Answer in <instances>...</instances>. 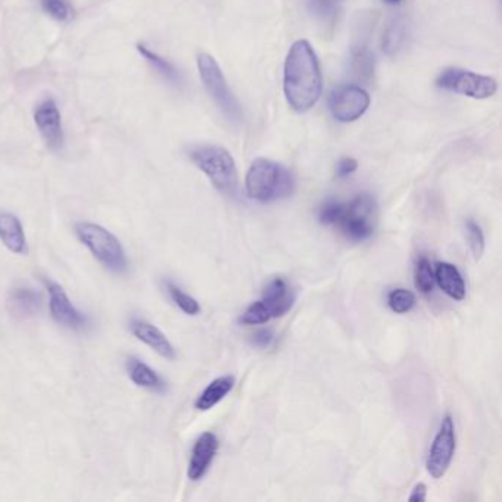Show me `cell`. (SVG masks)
Here are the masks:
<instances>
[{
    "mask_svg": "<svg viewBox=\"0 0 502 502\" xmlns=\"http://www.w3.org/2000/svg\"><path fill=\"white\" fill-rule=\"evenodd\" d=\"M283 90L289 107L296 112L309 111L321 96L320 64L307 40H298L289 49L285 61Z\"/></svg>",
    "mask_w": 502,
    "mask_h": 502,
    "instance_id": "1",
    "label": "cell"
},
{
    "mask_svg": "<svg viewBox=\"0 0 502 502\" xmlns=\"http://www.w3.org/2000/svg\"><path fill=\"white\" fill-rule=\"evenodd\" d=\"M246 193L250 199L270 204L286 199L295 190V179L286 166L265 158L250 164L245 179Z\"/></svg>",
    "mask_w": 502,
    "mask_h": 502,
    "instance_id": "2",
    "label": "cell"
},
{
    "mask_svg": "<svg viewBox=\"0 0 502 502\" xmlns=\"http://www.w3.org/2000/svg\"><path fill=\"white\" fill-rule=\"evenodd\" d=\"M187 155L215 189L227 196H234L239 187V174L233 156L218 144L190 146Z\"/></svg>",
    "mask_w": 502,
    "mask_h": 502,
    "instance_id": "3",
    "label": "cell"
},
{
    "mask_svg": "<svg viewBox=\"0 0 502 502\" xmlns=\"http://www.w3.org/2000/svg\"><path fill=\"white\" fill-rule=\"evenodd\" d=\"M74 230L80 242L105 268L115 274H124L129 270L127 254H125L120 239L109 230L89 221L77 223Z\"/></svg>",
    "mask_w": 502,
    "mask_h": 502,
    "instance_id": "4",
    "label": "cell"
},
{
    "mask_svg": "<svg viewBox=\"0 0 502 502\" xmlns=\"http://www.w3.org/2000/svg\"><path fill=\"white\" fill-rule=\"evenodd\" d=\"M379 206L370 193H361L343 206L338 226L342 233L353 242H364L373 234L378 226Z\"/></svg>",
    "mask_w": 502,
    "mask_h": 502,
    "instance_id": "5",
    "label": "cell"
},
{
    "mask_svg": "<svg viewBox=\"0 0 502 502\" xmlns=\"http://www.w3.org/2000/svg\"><path fill=\"white\" fill-rule=\"evenodd\" d=\"M197 68H199L204 87L208 91V95L217 103V107L221 109L230 121L239 122L242 120V108H240L237 99L230 90L217 61L209 54L202 52V54L197 55Z\"/></svg>",
    "mask_w": 502,
    "mask_h": 502,
    "instance_id": "6",
    "label": "cell"
},
{
    "mask_svg": "<svg viewBox=\"0 0 502 502\" xmlns=\"http://www.w3.org/2000/svg\"><path fill=\"white\" fill-rule=\"evenodd\" d=\"M436 86L473 99H488L498 90L494 78L461 68H446L442 71L436 80Z\"/></svg>",
    "mask_w": 502,
    "mask_h": 502,
    "instance_id": "7",
    "label": "cell"
},
{
    "mask_svg": "<svg viewBox=\"0 0 502 502\" xmlns=\"http://www.w3.org/2000/svg\"><path fill=\"white\" fill-rule=\"evenodd\" d=\"M375 14H360L353 21L352 37H351V58L352 72L361 80L371 77L374 69L373 56L370 54V40L374 30Z\"/></svg>",
    "mask_w": 502,
    "mask_h": 502,
    "instance_id": "8",
    "label": "cell"
},
{
    "mask_svg": "<svg viewBox=\"0 0 502 502\" xmlns=\"http://www.w3.org/2000/svg\"><path fill=\"white\" fill-rule=\"evenodd\" d=\"M457 451L455 424L451 415H445L439 426L426 458V470L433 479H442L451 467Z\"/></svg>",
    "mask_w": 502,
    "mask_h": 502,
    "instance_id": "9",
    "label": "cell"
},
{
    "mask_svg": "<svg viewBox=\"0 0 502 502\" xmlns=\"http://www.w3.org/2000/svg\"><path fill=\"white\" fill-rule=\"evenodd\" d=\"M43 283L49 294V311L52 318L59 326L72 331L87 330L90 327V318L74 307L62 286L52 280H45Z\"/></svg>",
    "mask_w": 502,
    "mask_h": 502,
    "instance_id": "10",
    "label": "cell"
},
{
    "mask_svg": "<svg viewBox=\"0 0 502 502\" xmlns=\"http://www.w3.org/2000/svg\"><path fill=\"white\" fill-rule=\"evenodd\" d=\"M330 112L340 122H352L361 118L370 107V95L355 85L340 86L330 96Z\"/></svg>",
    "mask_w": 502,
    "mask_h": 502,
    "instance_id": "11",
    "label": "cell"
},
{
    "mask_svg": "<svg viewBox=\"0 0 502 502\" xmlns=\"http://www.w3.org/2000/svg\"><path fill=\"white\" fill-rule=\"evenodd\" d=\"M34 122L50 151H61L64 146V129L56 102L47 98L41 100L34 109Z\"/></svg>",
    "mask_w": 502,
    "mask_h": 502,
    "instance_id": "12",
    "label": "cell"
},
{
    "mask_svg": "<svg viewBox=\"0 0 502 502\" xmlns=\"http://www.w3.org/2000/svg\"><path fill=\"white\" fill-rule=\"evenodd\" d=\"M259 301L263 302V305L270 314L271 320H273L286 316V314L292 309L296 301V292L290 286L289 281L281 277H277L271 280L264 287L263 298Z\"/></svg>",
    "mask_w": 502,
    "mask_h": 502,
    "instance_id": "13",
    "label": "cell"
},
{
    "mask_svg": "<svg viewBox=\"0 0 502 502\" xmlns=\"http://www.w3.org/2000/svg\"><path fill=\"white\" fill-rule=\"evenodd\" d=\"M218 437L212 432H204L196 439L192 449L189 467H187V477L192 482H197V480H201L208 473V470L211 467L218 452Z\"/></svg>",
    "mask_w": 502,
    "mask_h": 502,
    "instance_id": "14",
    "label": "cell"
},
{
    "mask_svg": "<svg viewBox=\"0 0 502 502\" xmlns=\"http://www.w3.org/2000/svg\"><path fill=\"white\" fill-rule=\"evenodd\" d=\"M130 330L135 339L143 342L144 345H148L151 349L161 355L162 358L170 361L175 360L177 353L173 343L165 336L164 331L153 326L152 323L140 318H133L130 321Z\"/></svg>",
    "mask_w": 502,
    "mask_h": 502,
    "instance_id": "15",
    "label": "cell"
},
{
    "mask_svg": "<svg viewBox=\"0 0 502 502\" xmlns=\"http://www.w3.org/2000/svg\"><path fill=\"white\" fill-rule=\"evenodd\" d=\"M435 281L446 296L454 301H463L467 289L459 270L451 263H437L433 265Z\"/></svg>",
    "mask_w": 502,
    "mask_h": 502,
    "instance_id": "16",
    "label": "cell"
},
{
    "mask_svg": "<svg viewBox=\"0 0 502 502\" xmlns=\"http://www.w3.org/2000/svg\"><path fill=\"white\" fill-rule=\"evenodd\" d=\"M0 240L2 243L17 255L27 254V237L23 223L10 212H0Z\"/></svg>",
    "mask_w": 502,
    "mask_h": 502,
    "instance_id": "17",
    "label": "cell"
},
{
    "mask_svg": "<svg viewBox=\"0 0 502 502\" xmlns=\"http://www.w3.org/2000/svg\"><path fill=\"white\" fill-rule=\"evenodd\" d=\"M8 305L10 312L18 318L34 317L41 307V295L31 287H15L10 292Z\"/></svg>",
    "mask_w": 502,
    "mask_h": 502,
    "instance_id": "18",
    "label": "cell"
},
{
    "mask_svg": "<svg viewBox=\"0 0 502 502\" xmlns=\"http://www.w3.org/2000/svg\"><path fill=\"white\" fill-rule=\"evenodd\" d=\"M127 373L130 380L139 386V388L153 391V392H164L166 384L161 375L156 373L151 365L143 362L142 360L131 357L127 360Z\"/></svg>",
    "mask_w": 502,
    "mask_h": 502,
    "instance_id": "19",
    "label": "cell"
},
{
    "mask_svg": "<svg viewBox=\"0 0 502 502\" xmlns=\"http://www.w3.org/2000/svg\"><path fill=\"white\" fill-rule=\"evenodd\" d=\"M234 386V378L232 375H221L209 383L204 392L196 400L195 406L199 411H208L214 408L218 402H221L226 396L232 392Z\"/></svg>",
    "mask_w": 502,
    "mask_h": 502,
    "instance_id": "20",
    "label": "cell"
},
{
    "mask_svg": "<svg viewBox=\"0 0 502 502\" xmlns=\"http://www.w3.org/2000/svg\"><path fill=\"white\" fill-rule=\"evenodd\" d=\"M138 52L139 54L148 61V64L158 72L160 76H162L166 81L171 83L173 86H177L180 87L183 85V77L179 72V69H177L170 61H166L165 58H162L161 55L156 54V52L151 50L148 46H144L142 43H139L138 46Z\"/></svg>",
    "mask_w": 502,
    "mask_h": 502,
    "instance_id": "21",
    "label": "cell"
},
{
    "mask_svg": "<svg viewBox=\"0 0 502 502\" xmlns=\"http://www.w3.org/2000/svg\"><path fill=\"white\" fill-rule=\"evenodd\" d=\"M408 34V25L406 21L402 17H395L389 21V24L386 25V30L383 33L382 39V47L386 55H395L396 52L404 46Z\"/></svg>",
    "mask_w": 502,
    "mask_h": 502,
    "instance_id": "22",
    "label": "cell"
},
{
    "mask_svg": "<svg viewBox=\"0 0 502 502\" xmlns=\"http://www.w3.org/2000/svg\"><path fill=\"white\" fill-rule=\"evenodd\" d=\"M165 287H166V292H168L171 301L184 314H187V316L193 317L201 312L202 308H201V303L197 302V299H195L189 294H186L184 290H182L175 283H173V281H170V280L165 281Z\"/></svg>",
    "mask_w": 502,
    "mask_h": 502,
    "instance_id": "23",
    "label": "cell"
},
{
    "mask_svg": "<svg viewBox=\"0 0 502 502\" xmlns=\"http://www.w3.org/2000/svg\"><path fill=\"white\" fill-rule=\"evenodd\" d=\"M414 283L417 290L427 295L432 294L435 287V270L430 261L426 257H422L417 261L415 271H414Z\"/></svg>",
    "mask_w": 502,
    "mask_h": 502,
    "instance_id": "24",
    "label": "cell"
},
{
    "mask_svg": "<svg viewBox=\"0 0 502 502\" xmlns=\"http://www.w3.org/2000/svg\"><path fill=\"white\" fill-rule=\"evenodd\" d=\"M343 0H307L308 12L321 23H330L339 10Z\"/></svg>",
    "mask_w": 502,
    "mask_h": 502,
    "instance_id": "25",
    "label": "cell"
},
{
    "mask_svg": "<svg viewBox=\"0 0 502 502\" xmlns=\"http://www.w3.org/2000/svg\"><path fill=\"white\" fill-rule=\"evenodd\" d=\"M417 303L415 294L411 290L400 287L393 289L388 295V305L395 314H406L410 312Z\"/></svg>",
    "mask_w": 502,
    "mask_h": 502,
    "instance_id": "26",
    "label": "cell"
},
{
    "mask_svg": "<svg viewBox=\"0 0 502 502\" xmlns=\"http://www.w3.org/2000/svg\"><path fill=\"white\" fill-rule=\"evenodd\" d=\"M464 228H466V239L467 243L470 246V250L474 257V259H480L485 252V234L483 230L480 227L474 219L468 218L467 221L464 223Z\"/></svg>",
    "mask_w": 502,
    "mask_h": 502,
    "instance_id": "27",
    "label": "cell"
},
{
    "mask_svg": "<svg viewBox=\"0 0 502 502\" xmlns=\"http://www.w3.org/2000/svg\"><path fill=\"white\" fill-rule=\"evenodd\" d=\"M271 320L270 314L267 312L263 302L257 301L246 308V311L240 316L239 321L245 324V326H259V324H265Z\"/></svg>",
    "mask_w": 502,
    "mask_h": 502,
    "instance_id": "28",
    "label": "cell"
},
{
    "mask_svg": "<svg viewBox=\"0 0 502 502\" xmlns=\"http://www.w3.org/2000/svg\"><path fill=\"white\" fill-rule=\"evenodd\" d=\"M343 206L345 204L336 202V201H329L320 208L318 219L320 223L324 226H338L339 219L343 214Z\"/></svg>",
    "mask_w": 502,
    "mask_h": 502,
    "instance_id": "29",
    "label": "cell"
},
{
    "mask_svg": "<svg viewBox=\"0 0 502 502\" xmlns=\"http://www.w3.org/2000/svg\"><path fill=\"white\" fill-rule=\"evenodd\" d=\"M46 12L58 21H67L71 17V10L65 0H41Z\"/></svg>",
    "mask_w": 502,
    "mask_h": 502,
    "instance_id": "30",
    "label": "cell"
},
{
    "mask_svg": "<svg viewBox=\"0 0 502 502\" xmlns=\"http://www.w3.org/2000/svg\"><path fill=\"white\" fill-rule=\"evenodd\" d=\"M358 168V162L353 158H342L336 165V175L339 179H347Z\"/></svg>",
    "mask_w": 502,
    "mask_h": 502,
    "instance_id": "31",
    "label": "cell"
},
{
    "mask_svg": "<svg viewBox=\"0 0 502 502\" xmlns=\"http://www.w3.org/2000/svg\"><path fill=\"white\" fill-rule=\"evenodd\" d=\"M274 340V333L270 329H259L254 333L252 343L258 348H268Z\"/></svg>",
    "mask_w": 502,
    "mask_h": 502,
    "instance_id": "32",
    "label": "cell"
},
{
    "mask_svg": "<svg viewBox=\"0 0 502 502\" xmlns=\"http://www.w3.org/2000/svg\"><path fill=\"white\" fill-rule=\"evenodd\" d=\"M426 498H427V486L423 482H420L414 486L413 492L408 499L413 502H423V501H426Z\"/></svg>",
    "mask_w": 502,
    "mask_h": 502,
    "instance_id": "33",
    "label": "cell"
},
{
    "mask_svg": "<svg viewBox=\"0 0 502 502\" xmlns=\"http://www.w3.org/2000/svg\"><path fill=\"white\" fill-rule=\"evenodd\" d=\"M383 2L388 3V5H398L401 0H383Z\"/></svg>",
    "mask_w": 502,
    "mask_h": 502,
    "instance_id": "34",
    "label": "cell"
}]
</instances>
